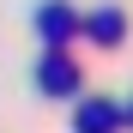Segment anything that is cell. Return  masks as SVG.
Instances as JSON below:
<instances>
[{
    "instance_id": "6da1fadb",
    "label": "cell",
    "mask_w": 133,
    "mask_h": 133,
    "mask_svg": "<svg viewBox=\"0 0 133 133\" xmlns=\"http://www.w3.org/2000/svg\"><path fill=\"white\" fill-rule=\"evenodd\" d=\"M36 79H42V91H79V66L66 61V55H49L36 66Z\"/></svg>"
},
{
    "instance_id": "7a4b0ae2",
    "label": "cell",
    "mask_w": 133,
    "mask_h": 133,
    "mask_svg": "<svg viewBox=\"0 0 133 133\" xmlns=\"http://www.w3.org/2000/svg\"><path fill=\"white\" fill-rule=\"evenodd\" d=\"M36 30L49 36V42H61V36H73V12H61V6H49V12L36 18Z\"/></svg>"
},
{
    "instance_id": "3957f363",
    "label": "cell",
    "mask_w": 133,
    "mask_h": 133,
    "mask_svg": "<svg viewBox=\"0 0 133 133\" xmlns=\"http://www.w3.org/2000/svg\"><path fill=\"white\" fill-rule=\"evenodd\" d=\"M121 30H127V24H121V12H97V18H91V36H97V42H115Z\"/></svg>"
},
{
    "instance_id": "277c9868",
    "label": "cell",
    "mask_w": 133,
    "mask_h": 133,
    "mask_svg": "<svg viewBox=\"0 0 133 133\" xmlns=\"http://www.w3.org/2000/svg\"><path fill=\"white\" fill-rule=\"evenodd\" d=\"M79 127H85V133H109V127H115V109H103V103H97V109H85Z\"/></svg>"
}]
</instances>
